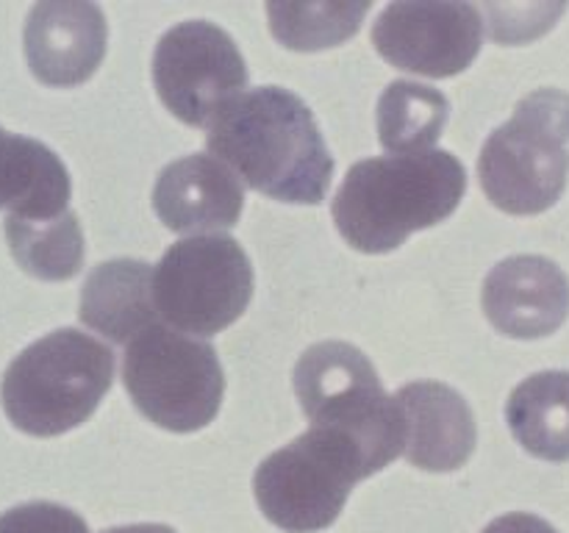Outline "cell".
<instances>
[{"instance_id": "2e32d148", "label": "cell", "mask_w": 569, "mask_h": 533, "mask_svg": "<svg viewBox=\"0 0 569 533\" xmlns=\"http://www.w3.org/2000/svg\"><path fill=\"white\" fill-rule=\"evenodd\" d=\"M70 175L42 142L0 128V209L14 220H56L70 211Z\"/></svg>"}, {"instance_id": "603a6c76", "label": "cell", "mask_w": 569, "mask_h": 533, "mask_svg": "<svg viewBox=\"0 0 569 533\" xmlns=\"http://www.w3.org/2000/svg\"><path fill=\"white\" fill-rule=\"evenodd\" d=\"M103 533H176L170 525H153V522H142V525H122L111 527V531Z\"/></svg>"}, {"instance_id": "277c9868", "label": "cell", "mask_w": 569, "mask_h": 533, "mask_svg": "<svg viewBox=\"0 0 569 533\" xmlns=\"http://www.w3.org/2000/svg\"><path fill=\"white\" fill-rule=\"evenodd\" d=\"M569 175V92L537 89L487 139L478 178L506 214H542L559 203Z\"/></svg>"}, {"instance_id": "8992f818", "label": "cell", "mask_w": 569, "mask_h": 533, "mask_svg": "<svg viewBox=\"0 0 569 533\" xmlns=\"http://www.w3.org/2000/svg\"><path fill=\"white\" fill-rule=\"evenodd\" d=\"M376 475L370 461L342 433L311 425L276 450L253 475L261 514L287 533H317L339 520L359 481Z\"/></svg>"}, {"instance_id": "ffe728a7", "label": "cell", "mask_w": 569, "mask_h": 533, "mask_svg": "<svg viewBox=\"0 0 569 533\" xmlns=\"http://www.w3.org/2000/svg\"><path fill=\"white\" fill-rule=\"evenodd\" d=\"M370 3H267L270 31L289 50L337 48L356 37Z\"/></svg>"}, {"instance_id": "9c48e42d", "label": "cell", "mask_w": 569, "mask_h": 533, "mask_svg": "<svg viewBox=\"0 0 569 533\" xmlns=\"http://www.w3.org/2000/svg\"><path fill=\"white\" fill-rule=\"evenodd\" d=\"M161 103L187 125H211L248 87V67L237 42L206 20H189L161 37L153 56Z\"/></svg>"}, {"instance_id": "7a4b0ae2", "label": "cell", "mask_w": 569, "mask_h": 533, "mask_svg": "<svg viewBox=\"0 0 569 533\" xmlns=\"http://www.w3.org/2000/svg\"><path fill=\"white\" fill-rule=\"evenodd\" d=\"M465 192L467 172L448 150L376 155L350 167L331 211L350 248L389 253L415 231L448 220Z\"/></svg>"}, {"instance_id": "6da1fadb", "label": "cell", "mask_w": 569, "mask_h": 533, "mask_svg": "<svg viewBox=\"0 0 569 533\" xmlns=\"http://www.w3.org/2000/svg\"><path fill=\"white\" fill-rule=\"evenodd\" d=\"M211 159L272 200L317 205L326 200L333 159L309 105L283 87L242 92L206 133Z\"/></svg>"}, {"instance_id": "52a82bcc", "label": "cell", "mask_w": 569, "mask_h": 533, "mask_svg": "<svg viewBox=\"0 0 569 533\" xmlns=\"http://www.w3.org/2000/svg\"><path fill=\"white\" fill-rule=\"evenodd\" d=\"M122 383L133 405L172 433H192L209 425L226 392L217 350L164 325L148 328L128 342Z\"/></svg>"}, {"instance_id": "d6986e66", "label": "cell", "mask_w": 569, "mask_h": 533, "mask_svg": "<svg viewBox=\"0 0 569 533\" xmlns=\"http://www.w3.org/2000/svg\"><path fill=\"white\" fill-rule=\"evenodd\" d=\"M3 231L11 255L28 275L39 281H67L81 270L83 233L72 211L39 222L6 217Z\"/></svg>"}, {"instance_id": "5b68a950", "label": "cell", "mask_w": 569, "mask_h": 533, "mask_svg": "<svg viewBox=\"0 0 569 533\" xmlns=\"http://www.w3.org/2000/svg\"><path fill=\"white\" fill-rule=\"evenodd\" d=\"M295 394L311 425L331 428L359 444L372 472L403 453V416L383 392L376 366L348 342H317L295 366Z\"/></svg>"}, {"instance_id": "8fae6325", "label": "cell", "mask_w": 569, "mask_h": 533, "mask_svg": "<svg viewBox=\"0 0 569 533\" xmlns=\"http://www.w3.org/2000/svg\"><path fill=\"white\" fill-rule=\"evenodd\" d=\"M109 26L100 6L87 0H42L26 22V59L48 87L89 81L106 56Z\"/></svg>"}, {"instance_id": "30bf717a", "label": "cell", "mask_w": 569, "mask_h": 533, "mask_svg": "<svg viewBox=\"0 0 569 533\" xmlns=\"http://www.w3.org/2000/svg\"><path fill=\"white\" fill-rule=\"evenodd\" d=\"M483 22L472 3H392L372 26L378 56L398 70L453 78L476 61Z\"/></svg>"}, {"instance_id": "7402d4cb", "label": "cell", "mask_w": 569, "mask_h": 533, "mask_svg": "<svg viewBox=\"0 0 569 533\" xmlns=\"http://www.w3.org/2000/svg\"><path fill=\"white\" fill-rule=\"evenodd\" d=\"M483 533H559L550 522L533 514H506L483 527Z\"/></svg>"}, {"instance_id": "5bb4252c", "label": "cell", "mask_w": 569, "mask_h": 533, "mask_svg": "<svg viewBox=\"0 0 569 533\" xmlns=\"http://www.w3.org/2000/svg\"><path fill=\"white\" fill-rule=\"evenodd\" d=\"M153 209L170 231L209 237L237 225L244 192L226 164L211 155H187L161 170L153 189Z\"/></svg>"}, {"instance_id": "9a60e30c", "label": "cell", "mask_w": 569, "mask_h": 533, "mask_svg": "<svg viewBox=\"0 0 569 533\" xmlns=\"http://www.w3.org/2000/svg\"><path fill=\"white\" fill-rule=\"evenodd\" d=\"M83 325L103 333L111 342L128 344L156 325L153 270L137 259L103 261L89 272L81 289Z\"/></svg>"}, {"instance_id": "ba28073f", "label": "cell", "mask_w": 569, "mask_h": 533, "mask_svg": "<svg viewBox=\"0 0 569 533\" xmlns=\"http://www.w3.org/2000/svg\"><path fill=\"white\" fill-rule=\"evenodd\" d=\"M253 298V266L242 244L222 233L172 244L153 270L156 314L176 331L214 336Z\"/></svg>"}, {"instance_id": "44dd1931", "label": "cell", "mask_w": 569, "mask_h": 533, "mask_svg": "<svg viewBox=\"0 0 569 533\" xmlns=\"http://www.w3.org/2000/svg\"><path fill=\"white\" fill-rule=\"evenodd\" d=\"M0 533H89V527L76 511L37 500L6 511L0 516Z\"/></svg>"}, {"instance_id": "7c38bea8", "label": "cell", "mask_w": 569, "mask_h": 533, "mask_svg": "<svg viewBox=\"0 0 569 533\" xmlns=\"http://www.w3.org/2000/svg\"><path fill=\"white\" fill-rule=\"evenodd\" d=\"M483 314L511 339H542L569 314V278L545 255H511L483 281Z\"/></svg>"}, {"instance_id": "4fadbf2b", "label": "cell", "mask_w": 569, "mask_h": 533, "mask_svg": "<svg viewBox=\"0 0 569 533\" xmlns=\"http://www.w3.org/2000/svg\"><path fill=\"white\" fill-rule=\"evenodd\" d=\"M403 416V455L426 472H453L470 461L478 442L472 409L456 389L417 381L395 394Z\"/></svg>"}, {"instance_id": "3957f363", "label": "cell", "mask_w": 569, "mask_h": 533, "mask_svg": "<svg viewBox=\"0 0 569 533\" xmlns=\"http://www.w3.org/2000/svg\"><path fill=\"white\" fill-rule=\"evenodd\" d=\"M114 381V353L76 328L22 350L0 383L3 411L28 436H61L87 422Z\"/></svg>"}, {"instance_id": "e0dca14e", "label": "cell", "mask_w": 569, "mask_h": 533, "mask_svg": "<svg viewBox=\"0 0 569 533\" xmlns=\"http://www.w3.org/2000/svg\"><path fill=\"white\" fill-rule=\"evenodd\" d=\"M511 436L542 461H569V372L526 378L506 403Z\"/></svg>"}, {"instance_id": "ac0fdd59", "label": "cell", "mask_w": 569, "mask_h": 533, "mask_svg": "<svg viewBox=\"0 0 569 533\" xmlns=\"http://www.w3.org/2000/svg\"><path fill=\"white\" fill-rule=\"evenodd\" d=\"M450 103L439 89L392 81L378 100V139L392 155L426 153L448 125Z\"/></svg>"}]
</instances>
